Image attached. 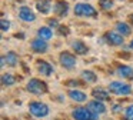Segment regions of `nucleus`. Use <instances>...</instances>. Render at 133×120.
I'll return each instance as SVG.
<instances>
[{"instance_id": "obj_1", "label": "nucleus", "mask_w": 133, "mask_h": 120, "mask_svg": "<svg viewBox=\"0 0 133 120\" xmlns=\"http://www.w3.org/2000/svg\"><path fill=\"white\" fill-rule=\"evenodd\" d=\"M73 13L79 17H96L97 16V11L89 3H77V4L73 7Z\"/></svg>"}, {"instance_id": "obj_2", "label": "nucleus", "mask_w": 133, "mask_h": 120, "mask_svg": "<svg viewBox=\"0 0 133 120\" xmlns=\"http://www.w3.org/2000/svg\"><path fill=\"white\" fill-rule=\"evenodd\" d=\"M72 117L75 120H97L99 114L93 113L89 107H77L72 111Z\"/></svg>"}, {"instance_id": "obj_3", "label": "nucleus", "mask_w": 133, "mask_h": 120, "mask_svg": "<svg viewBox=\"0 0 133 120\" xmlns=\"http://www.w3.org/2000/svg\"><path fill=\"white\" fill-rule=\"evenodd\" d=\"M27 91L36 96H42L47 91V84L39 79H30L27 83Z\"/></svg>"}, {"instance_id": "obj_4", "label": "nucleus", "mask_w": 133, "mask_h": 120, "mask_svg": "<svg viewBox=\"0 0 133 120\" xmlns=\"http://www.w3.org/2000/svg\"><path fill=\"white\" fill-rule=\"evenodd\" d=\"M109 90L113 94H117V96H129L132 93V87L130 84L123 82H112L109 84Z\"/></svg>"}, {"instance_id": "obj_5", "label": "nucleus", "mask_w": 133, "mask_h": 120, "mask_svg": "<svg viewBox=\"0 0 133 120\" xmlns=\"http://www.w3.org/2000/svg\"><path fill=\"white\" fill-rule=\"evenodd\" d=\"M29 110L33 116L39 117V119L46 117L47 114H49V107H47V104H44V103H42V102H32L29 104Z\"/></svg>"}, {"instance_id": "obj_6", "label": "nucleus", "mask_w": 133, "mask_h": 120, "mask_svg": "<svg viewBox=\"0 0 133 120\" xmlns=\"http://www.w3.org/2000/svg\"><path fill=\"white\" fill-rule=\"evenodd\" d=\"M59 60H60V64L63 66L64 69H73L76 66V57L75 54L69 53V51H62L60 56H59Z\"/></svg>"}, {"instance_id": "obj_7", "label": "nucleus", "mask_w": 133, "mask_h": 120, "mask_svg": "<svg viewBox=\"0 0 133 120\" xmlns=\"http://www.w3.org/2000/svg\"><path fill=\"white\" fill-rule=\"evenodd\" d=\"M123 37L119 31H107L106 34H104V40H106L107 44L110 46H122L123 44Z\"/></svg>"}, {"instance_id": "obj_8", "label": "nucleus", "mask_w": 133, "mask_h": 120, "mask_svg": "<svg viewBox=\"0 0 133 120\" xmlns=\"http://www.w3.org/2000/svg\"><path fill=\"white\" fill-rule=\"evenodd\" d=\"M53 11L57 14L59 17H63L69 13V3L64 2V0H57V2L53 4Z\"/></svg>"}, {"instance_id": "obj_9", "label": "nucleus", "mask_w": 133, "mask_h": 120, "mask_svg": "<svg viewBox=\"0 0 133 120\" xmlns=\"http://www.w3.org/2000/svg\"><path fill=\"white\" fill-rule=\"evenodd\" d=\"M32 50L35 51V53H46L47 51V49H49V46H47V42L46 40H43V39H35L32 42Z\"/></svg>"}, {"instance_id": "obj_10", "label": "nucleus", "mask_w": 133, "mask_h": 120, "mask_svg": "<svg viewBox=\"0 0 133 120\" xmlns=\"http://www.w3.org/2000/svg\"><path fill=\"white\" fill-rule=\"evenodd\" d=\"M19 17H20L23 22H35L36 20V14L33 13L32 10H30V7H27V6H22L20 10H19Z\"/></svg>"}, {"instance_id": "obj_11", "label": "nucleus", "mask_w": 133, "mask_h": 120, "mask_svg": "<svg viewBox=\"0 0 133 120\" xmlns=\"http://www.w3.org/2000/svg\"><path fill=\"white\" fill-rule=\"evenodd\" d=\"M116 73H117L122 79H127V80H132L133 79V67H130V66H126V64L117 66Z\"/></svg>"}, {"instance_id": "obj_12", "label": "nucleus", "mask_w": 133, "mask_h": 120, "mask_svg": "<svg viewBox=\"0 0 133 120\" xmlns=\"http://www.w3.org/2000/svg\"><path fill=\"white\" fill-rule=\"evenodd\" d=\"M87 107H89L93 113H96V114L106 113V106L103 104V102H102V100H92V102L87 103Z\"/></svg>"}, {"instance_id": "obj_13", "label": "nucleus", "mask_w": 133, "mask_h": 120, "mask_svg": "<svg viewBox=\"0 0 133 120\" xmlns=\"http://www.w3.org/2000/svg\"><path fill=\"white\" fill-rule=\"evenodd\" d=\"M37 70L42 76H50L53 73V66L44 60H37Z\"/></svg>"}, {"instance_id": "obj_14", "label": "nucleus", "mask_w": 133, "mask_h": 120, "mask_svg": "<svg viewBox=\"0 0 133 120\" xmlns=\"http://www.w3.org/2000/svg\"><path fill=\"white\" fill-rule=\"evenodd\" d=\"M36 9H37L39 13L47 14L53 9V4H52L50 0H37V2H36Z\"/></svg>"}, {"instance_id": "obj_15", "label": "nucleus", "mask_w": 133, "mask_h": 120, "mask_svg": "<svg viewBox=\"0 0 133 120\" xmlns=\"http://www.w3.org/2000/svg\"><path fill=\"white\" fill-rule=\"evenodd\" d=\"M72 49L75 50L76 54H87V51H89V47H87L86 44H84L82 40H75V42L72 43Z\"/></svg>"}, {"instance_id": "obj_16", "label": "nucleus", "mask_w": 133, "mask_h": 120, "mask_svg": "<svg viewBox=\"0 0 133 120\" xmlns=\"http://www.w3.org/2000/svg\"><path fill=\"white\" fill-rule=\"evenodd\" d=\"M92 96L95 97L96 100H102V102H106V100H110V96L104 89H100V87H96L92 90Z\"/></svg>"}, {"instance_id": "obj_17", "label": "nucleus", "mask_w": 133, "mask_h": 120, "mask_svg": "<svg viewBox=\"0 0 133 120\" xmlns=\"http://www.w3.org/2000/svg\"><path fill=\"white\" fill-rule=\"evenodd\" d=\"M69 97L73 100V102H77V103H83V102L87 100L86 93H83V91H80V90H70L69 91Z\"/></svg>"}, {"instance_id": "obj_18", "label": "nucleus", "mask_w": 133, "mask_h": 120, "mask_svg": "<svg viewBox=\"0 0 133 120\" xmlns=\"http://www.w3.org/2000/svg\"><path fill=\"white\" fill-rule=\"evenodd\" d=\"M116 31H119L122 36H130L132 29H130V26L127 24V23L119 22V23H116Z\"/></svg>"}, {"instance_id": "obj_19", "label": "nucleus", "mask_w": 133, "mask_h": 120, "mask_svg": "<svg viewBox=\"0 0 133 120\" xmlns=\"http://www.w3.org/2000/svg\"><path fill=\"white\" fill-rule=\"evenodd\" d=\"M37 36L40 37V39H43V40H49V39H52L53 31H52L50 27H40L37 30Z\"/></svg>"}, {"instance_id": "obj_20", "label": "nucleus", "mask_w": 133, "mask_h": 120, "mask_svg": "<svg viewBox=\"0 0 133 120\" xmlns=\"http://www.w3.org/2000/svg\"><path fill=\"white\" fill-rule=\"evenodd\" d=\"M82 77H83L87 83H96L97 82V76H96L92 70H83L82 71Z\"/></svg>"}, {"instance_id": "obj_21", "label": "nucleus", "mask_w": 133, "mask_h": 120, "mask_svg": "<svg viewBox=\"0 0 133 120\" xmlns=\"http://www.w3.org/2000/svg\"><path fill=\"white\" fill-rule=\"evenodd\" d=\"M15 83H16V79L13 74H10V73L2 74V84L3 86H13Z\"/></svg>"}, {"instance_id": "obj_22", "label": "nucleus", "mask_w": 133, "mask_h": 120, "mask_svg": "<svg viewBox=\"0 0 133 120\" xmlns=\"http://www.w3.org/2000/svg\"><path fill=\"white\" fill-rule=\"evenodd\" d=\"M4 57H6L7 64L12 66V67H13V66H16V64L19 63V57H17V54H16L15 51H9V53H7Z\"/></svg>"}, {"instance_id": "obj_23", "label": "nucleus", "mask_w": 133, "mask_h": 120, "mask_svg": "<svg viewBox=\"0 0 133 120\" xmlns=\"http://www.w3.org/2000/svg\"><path fill=\"white\" fill-rule=\"evenodd\" d=\"M99 6L103 10H110L113 7V0H99Z\"/></svg>"}, {"instance_id": "obj_24", "label": "nucleus", "mask_w": 133, "mask_h": 120, "mask_svg": "<svg viewBox=\"0 0 133 120\" xmlns=\"http://www.w3.org/2000/svg\"><path fill=\"white\" fill-rule=\"evenodd\" d=\"M124 120H133V104L126 107V110H124Z\"/></svg>"}, {"instance_id": "obj_25", "label": "nucleus", "mask_w": 133, "mask_h": 120, "mask_svg": "<svg viewBox=\"0 0 133 120\" xmlns=\"http://www.w3.org/2000/svg\"><path fill=\"white\" fill-rule=\"evenodd\" d=\"M0 27H2V31H7L10 29V22L6 19H2L0 20Z\"/></svg>"}, {"instance_id": "obj_26", "label": "nucleus", "mask_w": 133, "mask_h": 120, "mask_svg": "<svg viewBox=\"0 0 133 120\" xmlns=\"http://www.w3.org/2000/svg\"><path fill=\"white\" fill-rule=\"evenodd\" d=\"M49 26H50V27H59L57 19H50V20H49Z\"/></svg>"}, {"instance_id": "obj_27", "label": "nucleus", "mask_w": 133, "mask_h": 120, "mask_svg": "<svg viewBox=\"0 0 133 120\" xmlns=\"http://www.w3.org/2000/svg\"><path fill=\"white\" fill-rule=\"evenodd\" d=\"M59 30H60V34H69V29L67 27H60L59 26Z\"/></svg>"}, {"instance_id": "obj_28", "label": "nucleus", "mask_w": 133, "mask_h": 120, "mask_svg": "<svg viewBox=\"0 0 133 120\" xmlns=\"http://www.w3.org/2000/svg\"><path fill=\"white\" fill-rule=\"evenodd\" d=\"M113 110H115V111H120V106H115V107H113Z\"/></svg>"}, {"instance_id": "obj_29", "label": "nucleus", "mask_w": 133, "mask_h": 120, "mask_svg": "<svg viewBox=\"0 0 133 120\" xmlns=\"http://www.w3.org/2000/svg\"><path fill=\"white\" fill-rule=\"evenodd\" d=\"M130 47H132V49H133V40H132V43H130Z\"/></svg>"}, {"instance_id": "obj_30", "label": "nucleus", "mask_w": 133, "mask_h": 120, "mask_svg": "<svg viewBox=\"0 0 133 120\" xmlns=\"http://www.w3.org/2000/svg\"><path fill=\"white\" fill-rule=\"evenodd\" d=\"M132 23H133V14H132Z\"/></svg>"}]
</instances>
